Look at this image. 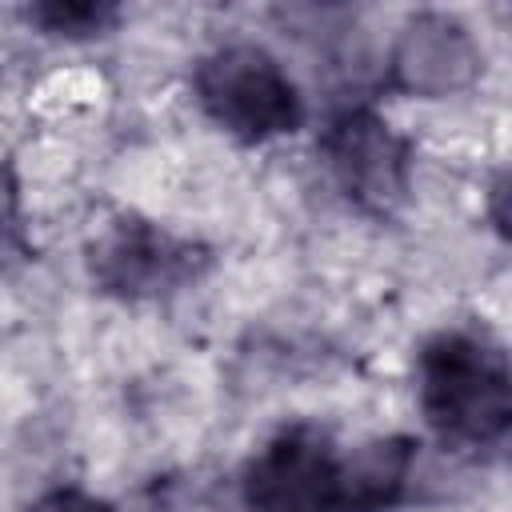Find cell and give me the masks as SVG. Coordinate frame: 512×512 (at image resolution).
Listing matches in <instances>:
<instances>
[{"mask_svg":"<svg viewBox=\"0 0 512 512\" xmlns=\"http://www.w3.org/2000/svg\"><path fill=\"white\" fill-rule=\"evenodd\" d=\"M28 20L44 28L48 36L88 40V36L108 32L120 20V8L112 0H40L28 8Z\"/></svg>","mask_w":512,"mask_h":512,"instance_id":"8","label":"cell"},{"mask_svg":"<svg viewBox=\"0 0 512 512\" xmlns=\"http://www.w3.org/2000/svg\"><path fill=\"white\" fill-rule=\"evenodd\" d=\"M196 100L212 124L244 144L296 132L304 120L300 92L260 44H224L196 64Z\"/></svg>","mask_w":512,"mask_h":512,"instance_id":"2","label":"cell"},{"mask_svg":"<svg viewBox=\"0 0 512 512\" xmlns=\"http://www.w3.org/2000/svg\"><path fill=\"white\" fill-rule=\"evenodd\" d=\"M320 156L336 176L340 192L372 216L396 212L408 196V140L396 136L392 124L364 104H352L324 124Z\"/></svg>","mask_w":512,"mask_h":512,"instance_id":"3","label":"cell"},{"mask_svg":"<svg viewBox=\"0 0 512 512\" xmlns=\"http://www.w3.org/2000/svg\"><path fill=\"white\" fill-rule=\"evenodd\" d=\"M416 464L412 436H380L352 448L340 464V512H388L400 504Z\"/></svg>","mask_w":512,"mask_h":512,"instance_id":"7","label":"cell"},{"mask_svg":"<svg viewBox=\"0 0 512 512\" xmlns=\"http://www.w3.org/2000/svg\"><path fill=\"white\" fill-rule=\"evenodd\" d=\"M340 464L332 440L312 424L276 432L244 468L252 512H340Z\"/></svg>","mask_w":512,"mask_h":512,"instance_id":"5","label":"cell"},{"mask_svg":"<svg viewBox=\"0 0 512 512\" xmlns=\"http://www.w3.org/2000/svg\"><path fill=\"white\" fill-rule=\"evenodd\" d=\"M208 264V252L192 240L164 232L144 216H116L88 240L92 280L124 300H148L172 292Z\"/></svg>","mask_w":512,"mask_h":512,"instance_id":"4","label":"cell"},{"mask_svg":"<svg viewBox=\"0 0 512 512\" xmlns=\"http://www.w3.org/2000/svg\"><path fill=\"white\" fill-rule=\"evenodd\" d=\"M24 512H116V508L92 492H80V488H52L40 500H32Z\"/></svg>","mask_w":512,"mask_h":512,"instance_id":"9","label":"cell"},{"mask_svg":"<svg viewBox=\"0 0 512 512\" xmlns=\"http://www.w3.org/2000/svg\"><path fill=\"white\" fill-rule=\"evenodd\" d=\"M488 220L504 240H512V172H504L488 188Z\"/></svg>","mask_w":512,"mask_h":512,"instance_id":"10","label":"cell"},{"mask_svg":"<svg viewBox=\"0 0 512 512\" xmlns=\"http://www.w3.org/2000/svg\"><path fill=\"white\" fill-rule=\"evenodd\" d=\"M420 412L452 444H492L512 428V364L472 332H436L416 356Z\"/></svg>","mask_w":512,"mask_h":512,"instance_id":"1","label":"cell"},{"mask_svg":"<svg viewBox=\"0 0 512 512\" xmlns=\"http://www.w3.org/2000/svg\"><path fill=\"white\" fill-rule=\"evenodd\" d=\"M480 48L472 32L448 12H416L392 40L388 72L400 92L412 96H452L480 76Z\"/></svg>","mask_w":512,"mask_h":512,"instance_id":"6","label":"cell"}]
</instances>
